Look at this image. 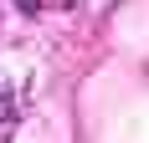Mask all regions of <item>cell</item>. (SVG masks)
<instances>
[{"label": "cell", "instance_id": "cell-2", "mask_svg": "<svg viewBox=\"0 0 149 143\" xmlns=\"http://www.w3.org/2000/svg\"><path fill=\"white\" fill-rule=\"evenodd\" d=\"M62 5H77V0H62Z\"/></svg>", "mask_w": 149, "mask_h": 143}, {"label": "cell", "instance_id": "cell-1", "mask_svg": "<svg viewBox=\"0 0 149 143\" xmlns=\"http://www.w3.org/2000/svg\"><path fill=\"white\" fill-rule=\"evenodd\" d=\"M21 10H26V15H31V10H36V0H21Z\"/></svg>", "mask_w": 149, "mask_h": 143}, {"label": "cell", "instance_id": "cell-3", "mask_svg": "<svg viewBox=\"0 0 149 143\" xmlns=\"http://www.w3.org/2000/svg\"><path fill=\"white\" fill-rule=\"evenodd\" d=\"M0 41H5V31H0Z\"/></svg>", "mask_w": 149, "mask_h": 143}]
</instances>
